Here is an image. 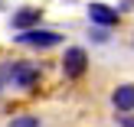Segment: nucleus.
Instances as JSON below:
<instances>
[{"instance_id": "obj_6", "label": "nucleus", "mask_w": 134, "mask_h": 127, "mask_svg": "<svg viewBox=\"0 0 134 127\" xmlns=\"http://www.w3.org/2000/svg\"><path fill=\"white\" fill-rule=\"evenodd\" d=\"M39 23H43V10H39V7H20V10L10 13V26L16 33L33 29V26H39Z\"/></svg>"}, {"instance_id": "obj_5", "label": "nucleus", "mask_w": 134, "mask_h": 127, "mask_svg": "<svg viewBox=\"0 0 134 127\" xmlns=\"http://www.w3.org/2000/svg\"><path fill=\"white\" fill-rule=\"evenodd\" d=\"M85 13H88V23L92 26H102V29H115V26L121 23V13H118L115 7H108V3H98V0L88 3Z\"/></svg>"}, {"instance_id": "obj_10", "label": "nucleus", "mask_w": 134, "mask_h": 127, "mask_svg": "<svg viewBox=\"0 0 134 127\" xmlns=\"http://www.w3.org/2000/svg\"><path fill=\"white\" fill-rule=\"evenodd\" d=\"M131 46H134V36H131Z\"/></svg>"}, {"instance_id": "obj_1", "label": "nucleus", "mask_w": 134, "mask_h": 127, "mask_svg": "<svg viewBox=\"0 0 134 127\" xmlns=\"http://www.w3.org/2000/svg\"><path fill=\"white\" fill-rule=\"evenodd\" d=\"M0 82H7L10 88L23 91V95H33V91L43 85V65L30 62V59H13V62L0 65Z\"/></svg>"}, {"instance_id": "obj_4", "label": "nucleus", "mask_w": 134, "mask_h": 127, "mask_svg": "<svg viewBox=\"0 0 134 127\" xmlns=\"http://www.w3.org/2000/svg\"><path fill=\"white\" fill-rule=\"evenodd\" d=\"M108 104L115 114H134V82H118L108 95Z\"/></svg>"}, {"instance_id": "obj_3", "label": "nucleus", "mask_w": 134, "mask_h": 127, "mask_svg": "<svg viewBox=\"0 0 134 127\" xmlns=\"http://www.w3.org/2000/svg\"><path fill=\"white\" fill-rule=\"evenodd\" d=\"M13 43H16V46H26V49H39V52H46V49L62 46V33L46 29V26H33V29L16 33V36H13Z\"/></svg>"}, {"instance_id": "obj_9", "label": "nucleus", "mask_w": 134, "mask_h": 127, "mask_svg": "<svg viewBox=\"0 0 134 127\" xmlns=\"http://www.w3.org/2000/svg\"><path fill=\"white\" fill-rule=\"evenodd\" d=\"M115 124L118 127H134V114H115Z\"/></svg>"}, {"instance_id": "obj_8", "label": "nucleus", "mask_w": 134, "mask_h": 127, "mask_svg": "<svg viewBox=\"0 0 134 127\" xmlns=\"http://www.w3.org/2000/svg\"><path fill=\"white\" fill-rule=\"evenodd\" d=\"M88 39H92V43H108V39H111V29H102V26H92Z\"/></svg>"}, {"instance_id": "obj_11", "label": "nucleus", "mask_w": 134, "mask_h": 127, "mask_svg": "<svg viewBox=\"0 0 134 127\" xmlns=\"http://www.w3.org/2000/svg\"><path fill=\"white\" fill-rule=\"evenodd\" d=\"M0 88H3V85H0Z\"/></svg>"}, {"instance_id": "obj_7", "label": "nucleus", "mask_w": 134, "mask_h": 127, "mask_svg": "<svg viewBox=\"0 0 134 127\" xmlns=\"http://www.w3.org/2000/svg\"><path fill=\"white\" fill-rule=\"evenodd\" d=\"M3 127H43V117L33 114V111H16V114L7 117Z\"/></svg>"}, {"instance_id": "obj_2", "label": "nucleus", "mask_w": 134, "mask_h": 127, "mask_svg": "<svg viewBox=\"0 0 134 127\" xmlns=\"http://www.w3.org/2000/svg\"><path fill=\"white\" fill-rule=\"evenodd\" d=\"M88 69H92V59H88V52L82 49V46H65V52L59 56V72H62V78L65 82H82L85 75H88Z\"/></svg>"}]
</instances>
